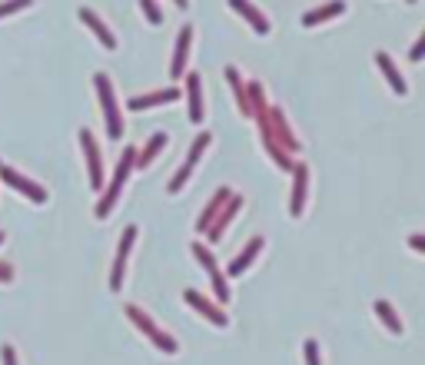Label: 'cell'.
<instances>
[{
    "mask_svg": "<svg viewBox=\"0 0 425 365\" xmlns=\"http://www.w3.org/2000/svg\"><path fill=\"white\" fill-rule=\"evenodd\" d=\"M76 17H80V23H87L90 30L97 33V40L103 43L107 50H117V37H113V30H110L107 23L97 17V11H90V7H80V11H76Z\"/></svg>",
    "mask_w": 425,
    "mask_h": 365,
    "instance_id": "18",
    "label": "cell"
},
{
    "mask_svg": "<svg viewBox=\"0 0 425 365\" xmlns=\"http://www.w3.org/2000/svg\"><path fill=\"white\" fill-rule=\"evenodd\" d=\"M375 315H379L382 323H385V329H389V332L392 335H402L405 332V325H402V319H399V312L392 309V306H389V302H375Z\"/></svg>",
    "mask_w": 425,
    "mask_h": 365,
    "instance_id": "23",
    "label": "cell"
},
{
    "mask_svg": "<svg viewBox=\"0 0 425 365\" xmlns=\"http://www.w3.org/2000/svg\"><path fill=\"white\" fill-rule=\"evenodd\" d=\"M422 57H425V30L419 33V37H415L412 50H409V60H412V64H419V60H422Z\"/></svg>",
    "mask_w": 425,
    "mask_h": 365,
    "instance_id": "27",
    "label": "cell"
},
{
    "mask_svg": "<svg viewBox=\"0 0 425 365\" xmlns=\"http://www.w3.org/2000/svg\"><path fill=\"white\" fill-rule=\"evenodd\" d=\"M186 107H190V123H203V80L199 74H186Z\"/></svg>",
    "mask_w": 425,
    "mask_h": 365,
    "instance_id": "14",
    "label": "cell"
},
{
    "mask_svg": "<svg viewBox=\"0 0 425 365\" xmlns=\"http://www.w3.org/2000/svg\"><path fill=\"white\" fill-rule=\"evenodd\" d=\"M4 239H7V236H4V233H0V243H4Z\"/></svg>",
    "mask_w": 425,
    "mask_h": 365,
    "instance_id": "32",
    "label": "cell"
},
{
    "mask_svg": "<svg viewBox=\"0 0 425 365\" xmlns=\"http://www.w3.org/2000/svg\"><path fill=\"white\" fill-rule=\"evenodd\" d=\"M176 7H190V0H173Z\"/></svg>",
    "mask_w": 425,
    "mask_h": 365,
    "instance_id": "30",
    "label": "cell"
},
{
    "mask_svg": "<svg viewBox=\"0 0 425 365\" xmlns=\"http://www.w3.org/2000/svg\"><path fill=\"white\" fill-rule=\"evenodd\" d=\"M339 13H346V0H329V4H322V7L305 11L303 17H299V23H303V27H319V23L336 21Z\"/></svg>",
    "mask_w": 425,
    "mask_h": 365,
    "instance_id": "16",
    "label": "cell"
},
{
    "mask_svg": "<svg viewBox=\"0 0 425 365\" xmlns=\"http://www.w3.org/2000/svg\"><path fill=\"white\" fill-rule=\"evenodd\" d=\"M293 196H289V216H303L305 196H309V166L305 163H293Z\"/></svg>",
    "mask_w": 425,
    "mask_h": 365,
    "instance_id": "10",
    "label": "cell"
},
{
    "mask_svg": "<svg viewBox=\"0 0 425 365\" xmlns=\"http://www.w3.org/2000/svg\"><path fill=\"white\" fill-rule=\"evenodd\" d=\"M140 236L136 226H127L120 236V246H117V259H113V272H110V289L120 292L123 289V276H127V262H130V253H133V243Z\"/></svg>",
    "mask_w": 425,
    "mask_h": 365,
    "instance_id": "6",
    "label": "cell"
},
{
    "mask_svg": "<svg viewBox=\"0 0 425 365\" xmlns=\"http://www.w3.org/2000/svg\"><path fill=\"white\" fill-rule=\"evenodd\" d=\"M190 47H193V27L183 23L180 33H176V50H173V66H170V76L173 83H180L186 76V60H190Z\"/></svg>",
    "mask_w": 425,
    "mask_h": 365,
    "instance_id": "9",
    "label": "cell"
},
{
    "mask_svg": "<svg viewBox=\"0 0 425 365\" xmlns=\"http://www.w3.org/2000/svg\"><path fill=\"white\" fill-rule=\"evenodd\" d=\"M375 64H379V70H382V76H385L389 90L399 93V97H405V93H409V83H405V76L399 74V66H395L392 57L385 54V50H379V54H375Z\"/></svg>",
    "mask_w": 425,
    "mask_h": 365,
    "instance_id": "17",
    "label": "cell"
},
{
    "mask_svg": "<svg viewBox=\"0 0 425 365\" xmlns=\"http://www.w3.org/2000/svg\"><path fill=\"white\" fill-rule=\"evenodd\" d=\"M80 146H83V156H87V170H90V186L93 190H103V160H100V146L93 140V133L87 127L80 129Z\"/></svg>",
    "mask_w": 425,
    "mask_h": 365,
    "instance_id": "8",
    "label": "cell"
},
{
    "mask_svg": "<svg viewBox=\"0 0 425 365\" xmlns=\"http://www.w3.org/2000/svg\"><path fill=\"white\" fill-rule=\"evenodd\" d=\"M409 246H412L415 253H425V236H422V233H415V236H409Z\"/></svg>",
    "mask_w": 425,
    "mask_h": 365,
    "instance_id": "29",
    "label": "cell"
},
{
    "mask_svg": "<svg viewBox=\"0 0 425 365\" xmlns=\"http://www.w3.org/2000/svg\"><path fill=\"white\" fill-rule=\"evenodd\" d=\"M183 97L176 86H166V90H153V93H140V97H130L127 107L130 110H153V107H163V103H176Z\"/></svg>",
    "mask_w": 425,
    "mask_h": 365,
    "instance_id": "15",
    "label": "cell"
},
{
    "mask_svg": "<svg viewBox=\"0 0 425 365\" xmlns=\"http://www.w3.org/2000/svg\"><path fill=\"white\" fill-rule=\"evenodd\" d=\"M229 196H233V190H229V186H219L216 193H213V199H209V203L203 206V213H199V219H197V229H199V233H206L209 226H213V219H216L219 209L226 206Z\"/></svg>",
    "mask_w": 425,
    "mask_h": 365,
    "instance_id": "19",
    "label": "cell"
},
{
    "mask_svg": "<svg viewBox=\"0 0 425 365\" xmlns=\"http://www.w3.org/2000/svg\"><path fill=\"white\" fill-rule=\"evenodd\" d=\"M0 180L7 182L11 190H17L21 196H27L30 203H37V206H44V203H47V190H44V186H40V182H33L30 176L17 173L13 166H4V163H0Z\"/></svg>",
    "mask_w": 425,
    "mask_h": 365,
    "instance_id": "7",
    "label": "cell"
},
{
    "mask_svg": "<svg viewBox=\"0 0 425 365\" xmlns=\"http://www.w3.org/2000/svg\"><path fill=\"white\" fill-rule=\"evenodd\" d=\"M405 4H419V0H405Z\"/></svg>",
    "mask_w": 425,
    "mask_h": 365,
    "instance_id": "31",
    "label": "cell"
},
{
    "mask_svg": "<svg viewBox=\"0 0 425 365\" xmlns=\"http://www.w3.org/2000/svg\"><path fill=\"white\" fill-rule=\"evenodd\" d=\"M243 209V196H229L226 199V206H223V209H219V216L216 219H213V226H209L206 229V236H209V243H219V239H223V233H226L229 229V223H233V219H236V213H240Z\"/></svg>",
    "mask_w": 425,
    "mask_h": 365,
    "instance_id": "12",
    "label": "cell"
},
{
    "mask_svg": "<svg viewBox=\"0 0 425 365\" xmlns=\"http://www.w3.org/2000/svg\"><path fill=\"white\" fill-rule=\"evenodd\" d=\"M93 90H97L100 110H103V120H107V137L110 140H120L123 137V110L117 103V93H113V80L107 74H93Z\"/></svg>",
    "mask_w": 425,
    "mask_h": 365,
    "instance_id": "2",
    "label": "cell"
},
{
    "mask_svg": "<svg viewBox=\"0 0 425 365\" xmlns=\"http://www.w3.org/2000/svg\"><path fill=\"white\" fill-rule=\"evenodd\" d=\"M166 143H170V133H163V129H160V133H153L150 140H146V146H143V150H136V166H140V170H146V166H150V163L160 156V150H163Z\"/></svg>",
    "mask_w": 425,
    "mask_h": 365,
    "instance_id": "21",
    "label": "cell"
},
{
    "mask_svg": "<svg viewBox=\"0 0 425 365\" xmlns=\"http://www.w3.org/2000/svg\"><path fill=\"white\" fill-rule=\"evenodd\" d=\"M140 11H143V17H146V23H150V27H160V23H163V7H160V4H156V0H140Z\"/></svg>",
    "mask_w": 425,
    "mask_h": 365,
    "instance_id": "24",
    "label": "cell"
},
{
    "mask_svg": "<svg viewBox=\"0 0 425 365\" xmlns=\"http://www.w3.org/2000/svg\"><path fill=\"white\" fill-rule=\"evenodd\" d=\"M229 7H233L236 13H240V17H243L246 23H250L252 33H260V37H266V33L273 30V23H269V17H266V13H262L260 7L252 4V0H229Z\"/></svg>",
    "mask_w": 425,
    "mask_h": 365,
    "instance_id": "11",
    "label": "cell"
},
{
    "mask_svg": "<svg viewBox=\"0 0 425 365\" xmlns=\"http://www.w3.org/2000/svg\"><path fill=\"white\" fill-rule=\"evenodd\" d=\"M262 246H266V239H262V236H252L250 243L243 246V253H240V256H236V259H233V262H229V269H226L229 276H243V272H246V269L252 266V259H256V256H260V253H262Z\"/></svg>",
    "mask_w": 425,
    "mask_h": 365,
    "instance_id": "20",
    "label": "cell"
},
{
    "mask_svg": "<svg viewBox=\"0 0 425 365\" xmlns=\"http://www.w3.org/2000/svg\"><path fill=\"white\" fill-rule=\"evenodd\" d=\"M127 319H130L133 325H136V329H140L143 335H146V339H150L153 345H156V349H160V352H166V355H173V352H180V345H176V339L170 332H163V329H160V325L153 323L150 315H146V312L140 309V306H127Z\"/></svg>",
    "mask_w": 425,
    "mask_h": 365,
    "instance_id": "3",
    "label": "cell"
},
{
    "mask_svg": "<svg viewBox=\"0 0 425 365\" xmlns=\"http://www.w3.org/2000/svg\"><path fill=\"white\" fill-rule=\"evenodd\" d=\"M209 143H213V133H199L197 140L190 143V153H186V163H183V166H180V170H176V176H173V180H170V186H166L170 193H180V190H183V186H186V180L193 176V170H197V163L203 160V153H206V146H209Z\"/></svg>",
    "mask_w": 425,
    "mask_h": 365,
    "instance_id": "5",
    "label": "cell"
},
{
    "mask_svg": "<svg viewBox=\"0 0 425 365\" xmlns=\"http://www.w3.org/2000/svg\"><path fill=\"white\" fill-rule=\"evenodd\" d=\"M226 83L233 86V97H236V103H240V113L243 117H250V97H246V80L240 76V70L236 66H226Z\"/></svg>",
    "mask_w": 425,
    "mask_h": 365,
    "instance_id": "22",
    "label": "cell"
},
{
    "mask_svg": "<svg viewBox=\"0 0 425 365\" xmlns=\"http://www.w3.org/2000/svg\"><path fill=\"white\" fill-rule=\"evenodd\" d=\"M303 352H305V365H322V355H319V342H316V339H305Z\"/></svg>",
    "mask_w": 425,
    "mask_h": 365,
    "instance_id": "26",
    "label": "cell"
},
{
    "mask_svg": "<svg viewBox=\"0 0 425 365\" xmlns=\"http://www.w3.org/2000/svg\"><path fill=\"white\" fill-rule=\"evenodd\" d=\"M133 166H136V146H127V150L120 153V163H117V173H113V180H110L107 193L100 196L97 209H93L97 219H107V216L113 213V206H117V199H120V193H123V186H127V180H130Z\"/></svg>",
    "mask_w": 425,
    "mask_h": 365,
    "instance_id": "1",
    "label": "cell"
},
{
    "mask_svg": "<svg viewBox=\"0 0 425 365\" xmlns=\"http://www.w3.org/2000/svg\"><path fill=\"white\" fill-rule=\"evenodd\" d=\"M30 4L33 0H4V4H0V21H4V17H13L17 11H27Z\"/></svg>",
    "mask_w": 425,
    "mask_h": 365,
    "instance_id": "25",
    "label": "cell"
},
{
    "mask_svg": "<svg viewBox=\"0 0 425 365\" xmlns=\"http://www.w3.org/2000/svg\"><path fill=\"white\" fill-rule=\"evenodd\" d=\"M183 299H186V306H193L197 312H203L209 323L213 325H219V329H226L229 325V319H226V312H223V306H213V302L206 299V296H199L197 289H186L183 292Z\"/></svg>",
    "mask_w": 425,
    "mask_h": 365,
    "instance_id": "13",
    "label": "cell"
},
{
    "mask_svg": "<svg viewBox=\"0 0 425 365\" xmlns=\"http://www.w3.org/2000/svg\"><path fill=\"white\" fill-rule=\"evenodd\" d=\"M0 362L4 365H17V352H13V345H0Z\"/></svg>",
    "mask_w": 425,
    "mask_h": 365,
    "instance_id": "28",
    "label": "cell"
},
{
    "mask_svg": "<svg viewBox=\"0 0 425 365\" xmlns=\"http://www.w3.org/2000/svg\"><path fill=\"white\" fill-rule=\"evenodd\" d=\"M193 256H197L199 266L206 269L209 282H213V292H216V302H219V306H226L233 292H229V282H226V276H223V269H219L216 256H213V253H209L203 243H193Z\"/></svg>",
    "mask_w": 425,
    "mask_h": 365,
    "instance_id": "4",
    "label": "cell"
}]
</instances>
